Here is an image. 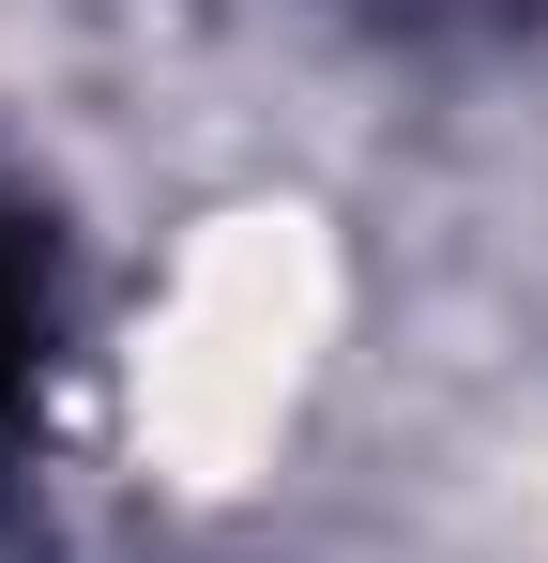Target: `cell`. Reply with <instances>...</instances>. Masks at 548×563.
I'll return each instance as SVG.
<instances>
[{
	"label": "cell",
	"instance_id": "1",
	"mask_svg": "<svg viewBox=\"0 0 548 563\" xmlns=\"http://www.w3.org/2000/svg\"><path fill=\"white\" fill-rule=\"evenodd\" d=\"M31 335H46V244H31V213L0 198V396L31 366Z\"/></svg>",
	"mask_w": 548,
	"mask_h": 563
}]
</instances>
